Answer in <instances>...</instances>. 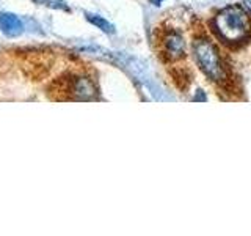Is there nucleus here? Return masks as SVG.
<instances>
[{
  "instance_id": "1",
  "label": "nucleus",
  "mask_w": 251,
  "mask_h": 236,
  "mask_svg": "<svg viewBox=\"0 0 251 236\" xmlns=\"http://www.w3.org/2000/svg\"><path fill=\"white\" fill-rule=\"evenodd\" d=\"M212 27L225 43L229 44L243 43L251 31L248 14L240 6H227L222 10L212 21Z\"/></svg>"
},
{
  "instance_id": "2",
  "label": "nucleus",
  "mask_w": 251,
  "mask_h": 236,
  "mask_svg": "<svg viewBox=\"0 0 251 236\" xmlns=\"http://www.w3.org/2000/svg\"><path fill=\"white\" fill-rule=\"evenodd\" d=\"M193 55L200 69L212 82H225L227 79L226 68L223 65L217 46L207 38H198L193 43Z\"/></svg>"
},
{
  "instance_id": "3",
  "label": "nucleus",
  "mask_w": 251,
  "mask_h": 236,
  "mask_svg": "<svg viewBox=\"0 0 251 236\" xmlns=\"http://www.w3.org/2000/svg\"><path fill=\"white\" fill-rule=\"evenodd\" d=\"M69 93L73 94L74 99L88 101L96 96L98 88L96 84L93 82V79L88 76H75L71 79L69 82Z\"/></svg>"
},
{
  "instance_id": "4",
  "label": "nucleus",
  "mask_w": 251,
  "mask_h": 236,
  "mask_svg": "<svg viewBox=\"0 0 251 236\" xmlns=\"http://www.w3.org/2000/svg\"><path fill=\"white\" fill-rule=\"evenodd\" d=\"M163 51L170 60L182 59L185 54V41L177 31H170L163 38Z\"/></svg>"
},
{
  "instance_id": "5",
  "label": "nucleus",
  "mask_w": 251,
  "mask_h": 236,
  "mask_svg": "<svg viewBox=\"0 0 251 236\" xmlns=\"http://www.w3.org/2000/svg\"><path fill=\"white\" fill-rule=\"evenodd\" d=\"M0 29L6 36H19L22 33V22L13 13H0Z\"/></svg>"
},
{
  "instance_id": "6",
  "label": "nucleus",
  "mask_w": 251,
  "mask_h": 236,
  "mask_svg": "<svg viewBox=\"0 0 251 236\" xmlns=\"http://www.w3.org/2000/svg\"><path fill=\"white\" fill-rule=\"evenodd\" d=\"M85 16H86V21L91 22L93 26H96L98 29H100L102 31H105V33H115V27L107 19L102 18V16L91 14V13H86Z\"/></svg>"
},
{
  "instance_id": "7",
  "label": "nucleus",
  "mask_w": 251,
  "mask_h": 236,
  "mask_svg": "<svg viewBox=\"0 0 251 236\" xmlns=\"http://www.w3.org/2000/svg\"><path fill=\"white\" fill-rule=\"evenodd\" d=\"M47 3L49 6H53V8H60V10H65V11H69V6L63 2V0H47Z\"/></svg>"
},
{
  "instance_id": "8",
  "label": "nucleus",
  "mask_w": 251,
  "mask_h": 236,
  "mask_svg": "<svg viewBox=\"0 0 251 236\" xmlns=\"http://www.w3.org/2000/svg\"><path fill=\"white\" fill-rule=\"evenodd\" d=\"M193 101H196V102H198V101L204 102V101H206V94H204V91H202V90H198V91H196V94H195Z\"/></svg>"
},
{
  "instance_id": "9",
  "label": "nucleus",
  "mask_w": 251,
  "mask_h": 236,
  "mask_svg": "<svg viewBox=\"0 0 251 236\" xmlns=\"http://www.w3.org/2000/svg\"><path fill=\"white\" fill-rule=\"evenodd\" d=\"M162 2H163V0H151V3H152V5H160Z\"/></svg>"
},
{
  "instance_id": "10",
  "label": "nucleus",
  "mask_w": 251,
  "mask_h": 236,
  "mask_svg": "<svg viewBox=\"0 0 251 236\" xmlns=\"http://www.w3.org/2000/svg\"><path fill=\"white\" fill-rule=\"evenodd\" d=\"M250 2H251V0H250Z\"/></svg>"
}]
</instances>
